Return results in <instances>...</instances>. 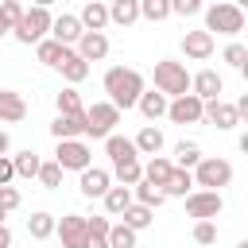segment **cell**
Masks as SVG:
<instances>
[{"mask_svg": "<svg viewBox=\"0 0 248 248\" xmlns=\"http://www.w3.org/2000/svg\"><path fill=\"white\" fill-rule=\"evenodd\" d=\"M167 16H170V0H140V19L159 23V19H167Z\"/></svg>", "mask_w": 248, "mask_h": 248, "instance_id": "obj_36", "label": "cell"}, {"mask_svg": "<svg viewBox=\"0 0 248 248\" xmlns=\"http://www.w3.org/2000/svg\"><path fill=\"white\" fill-rule=\"evenodd\" d=\"M202 108H205V105H202L194 93L167 101V116H170L174 124H202Z\"/></svg>", "mask_w": 248, "mask_h": 248, "instance_id": "obj_11", "label": "cell"}, {"mask_svg": "<svg viewBox=\"0 0 248 248\" xmlns=\"http://www.w3.org/2000/svg\"><path fill=\"white\" fill-rule=\"evenodd\" d=\"M58 70H62V78L70 81V89H74V85H81V81L89 78V62H81L78 54H70V58H66V62L58 66Z\"/></svg>", "mask_w": 248, "mask_h": 248, "instance_id": "obj_33", "label": "cell"}, {"mask_svg": "<svg viewBox=\"0 0 248 248\" xmlns=\"http://www.w3.org/2000/svg\"><path fill=\"white\" fill-rule=\"evenodd\" d=\"M16 170H12V155H0V186H12Z\"/></svg>", "mask_w": 248, "mask_h": 248, "instance_id": "obj_44", "label": "cell"}, {"mask_svg": "<svg viewBox=\"0 0 248 248\" xmlns=\"http://www.w3.org/2000/svg\"><path fill=\"white\" fill-rule=\"evenodd\" d=\"M151 81H155V93H163L167 101L190 93V74H186V66L174 62V58H159L155 70H151Z\"/></svg>", "mask_w": 248, "mask_h": 248, "instance_id": "obj_2", "label": "cell"}, {"mask_svg": "<svg viewBox=\"0 0 248 248\" xmlns=\"http://www.w3.org/2000/svg\"><path fill=\"white\" fill-rule=\"evenodd\" d=\"M27 232H31L35 240H46V236H54V213H46V209L31 213V217H27Z\"/></svg>", "mask_w": 248, "mask_h": 248, "instance_id": "obj_32", "label": "cell"}, {"mask_svg": "<svg viewBox=\"0 0 248 248\" xmlns=\"http://www.w3.org/2000/svg\"><path fill=\"white\" fill-rule=\"evenodd\" d=\"M202 120H209L217 132H229V128H236V124H240V116H236V108H232L229 101H205Z\"/></svg>", "mask_w": 248, "mask_h": 248, "instance_id": "obj_14", "label": "cell"}, {"mask_svg": "<svg viewBox=\"0 0 248 248\" xmlns=\"http://www.w3.org/2000/svg\"><path fill=\"white\" fill-rule=\"evenodd\" d=\"M194 12H202L198 0H170V16H194Z\"/></svg>", "mask_w": 248, "mask_h": 248, "instance_id": "obj_43", "label": "cell"}, {"mask_svg": "<svg viewBox=\"0 0 248 248\" xmlns=\"http://www.w3.org/2000/svg\"><path fill=\"white\" fill-rule=\"evenodd\" d=\"M35 178H39L46 190H58V182H62V167L50 159V163H43V167H39V174H35Z\"/></svg>", "mask_w": 248, "mask_h": 248, "instance_id": "obj_40", "label": "cell"}, {"mask_svg": "<svg viewBox=\"0 0 248 248\" xmlns=\"http://www.w3.org/2000/svg\"><path fill=\"white\" fill-rule=\"evenodd\" d=\"M143 89H147V81H143L140 70H132V66H108L105 70V93H108V105L116 112L136 108V101H140Z\"/></svg>", "mask_w": 248, "mask_h": 248, "instance_id": "obj_1", "label": "cell"}, {"mask_svg": "<svg viewBox=\"0 0 248 248\" xmlns=\"http://www.w3.org/2000/svg\"><path fill=\"white\" fill-rule=\"evenodd\" d=\"M54 163L62 167V170H89L93 167V151H89V143L85 140H62L58 143V151H54Z\"/></svg>", "mask_w": 248, "mask_h": 248, "instance_id": "obj_7", "label": "cell"}, {"mask_svg": "<svg viewBox=\"0 0 248 248\" xmlns=\"http://www.w3.org/2000/svg\"><path fill=\"white\" fill-rule=\"evenodd\" d=\"M132 143H136V155H159V151H163V132H159L155 124H143Z\"/></svg>", "mask_w": 248, "mask_h": 248, "instance_id": "obj_22", "label": "cell"}, {"mask_svg": "<svg viewBox=\"0 0 248 248\" xmlns=\"http://www.w3.org/2000/svg\"><path fill=\"white\" fill-rule=\"evenodd\" d=\"M221 58H225L232 70H244V66H248V46H244V43H229Z\"/></svg>", "mask_w": 248, "mask_h": 248, "instance_id": "obj_39", "label": "cell"}, {"mask_svg": "<svg viewBox=\"0 0 248 248\" xmlns=\"http://www.w3.org/2000/svg\"><path fill=\"white\" fill-rule=\"evenodd\" d=\"M136 19H140V0H112V4H108V23L132 27Z\"/></svg>", "mask_w": 248, "mask_h": 248, "instance_id": "obj_24", "label": "cell"}, {"mask_svg": "<svg viewBox=\"0 0 248 248\" xmlns=\"http://www.w3.org/2000/svg\"><path fill=\"white\" fill-rule=\"evenodd\" d=\"M54 232H58L62 248H85V240H89V229H85L81 213H66L62 221H54Z\"/></svg>", "mask_w": 248, "mask_h": 248, "instance_id": "obj_9", "label": "cell"}, {"mask_svg": "<svg viewBox=\"0 0 248 248\" xmlns=\"http://www.w3.org/2000/svg\"><path fill=\"white\" fill-rule=\"evenodd\" d=\"M8 147H12V140H8V132L0 128V155H8Z\"/></svg>", "mask_w": 248, "mask_h": 248, "instance_id": "obj_46", "label": "cell"}, {"mask_svg": "<svg viewBox=\"0 0 248 248\" xmlns=\"http://www.w3.org/2000/svg\"><path fill=\"white\" fill-rule=\"evenodd\" d=\"M74 54H78L81 62H101V58L108 54V39H105L101 31H85V35L78 39V46H74Z\"/></svg>", "mask_w": 248, "mask_h": 248, "instance_id": "obj_15", "label": "cell"}, {"mask_svg": "<svg viewBox=\"0 0 248 248\" xmlns=\"http://www.w3.org/2000/svg\"><path fill=\"white\" fill-rule=\"evenodd\" d=\"M4 217H8V213H4V209H0V225H4Z\"/></svg>", "mask_w": 248, "mask_h": 248, "instance_id": "obj_48", "label": "cell"}, {"mask_svg": "<svg viewBox=\"0 0 248 248\" xmlns=\"http://www.w3.org/2000/svg\"><path fill=\"white\" fill-rule=\"evenodd\" d=\"M108 174L116 178V186H128V190H132V186L143 182V163H124V167H112Z\"/></svg>", "mask_w": 248, "mask_h": 248, "instance_id": "obj_34", "label": "cell"}, {"mask_svg": "<svg viewBox=\"0 0 248 248\" xmlns=\"http://www.w3.org/2000/svg\"><path fill=\"white\" fill-rule=\"evenodd\" d=\"M221 89H225V81H221V74L217 70H198V74H190V93L205 105V101H221Z\"/></svg>", "mask_w": 248, "mask_h": 248, "instance_id": "obj_10", "label": "cell"}, {"mask_svg": "<svg viewBox=\"0 0 248 248\" xmlns=\"http://www.w3.org/2000/svg\"><path fill=\"white\" fill-rule=\"evenodd\" d=\"M236 248H248V240H240V244H236Z\"/></svg>", "mask_w": 248, "mask_h": 248, "instance_id": "obj_47", "label": "cell"}, {"mask_svg": "<svg viewBox=\"0 0 248 248\" xmlns=\"http://www.w3.org/2000/svg\"><path fill=\"white\" fill-rule=\"evenodd\" d=\"M221 209H225V198L213 194V190H194V194H186V213H190L194 221H213V217H221Z\"/></svg>", "mask_w": 248, "mask_h": 248, "instance_id": "obj_8", "label": "cell"}, {"mask_svg": "<svg viewBox=\"0 0 248 248\" xmlns=\"http://www.w3.org/2000/svg\"><path fill=\"white\" fill-rule=\"evenodd\" d=\"M190 174H194V190H213V194H221V190L232 182V163L221 159V155H202V163H198Z\"/></svg>", "mask_w": 248, "mask_h": 248, "instance_id": "obj_4", "label": "cell"}, {"mask_svg": "<svg viewBox=\"0 0 248 248\" xmlns=\"http://www.w3.org/2000/svg\"><path fill=\"white\" fill-rule=\"evenodd\" d=\"M178 170H194L198 163H202V147L198 143H190V140H182V143H174V159H170Z\"/></svg>", "mask_w": 248, "mask_h": 248, "instance_id": "obj_28", "label": "cell"}, {"mask_svg": "<svg viewBox=\"0 0 248 248\" xmlns=\"http://www.w3.org/2000/svg\"><path fill=\"white\" fill-rule=\"evenodd\" d=\"M19 16H23V4H19V0H4V4H0V27H4V31H12V27L19 23Z\"/></svg>", "mask_w": 248, "mask_h": 248, "instance_id": "obj_37", "label": "cell"}, {"mask_svg": "<svg viewBox=\"0 0 248 248\" xmlns=\"http://www.w3.org/2000/svg\"><path fill=\"white\" fill-rule=\"evenodd\" d=\"M170 170H174V163H170L167 155H151V159L143 163V182H151V186L163 190V182L170 178Z\"/></svg>", "mask_w": 248, "mask_h": 248, "instance_id": "obj_23", "label": "cell"}, {"mask_svg": "<svg viewBox=\"0 0 248 248\" xmlns=\"http://www.w3.org/2000/svg\"><path fill=\"white\" fill-rule=\"evenodd\" d=\"M202 31H209V35H213V31H217V35H240V31H244V8H240V4H229V0L209 4Z\"/></svg>", "mask_w": 248, "mask_h": 248, "instance_id": "obj_5", "label": "cell"}, {"mask_svg": "<svg viewBox=\"0 0 248 248\" xmlns=\"http://www.w3.org/2000/svg\"><path fill=\"white\" fill-rule=\"evenodd\" d=\"M19 202H23V198H19V190H16V186H0V209H4V213L19 209Z\"/></svg>", "mask_w": 248, "mask_h": 248, "instance_id": "obj_42", "label": "cell"}, {"mask_svg": "<svg viewBox=\"0 0 248 248\" xmlns=\"http://www.w3.org/2000/svg\"><path fill=\"white\" fill-rule=\"evenodd\" d=\"M0 35H8V31H4V27H0Z\"/></svg>", "mask_w": 248, "mask_h": 248, "instance_id": "obj_49", "label": "cell"}, {"mask_svg": "<svg viewBox=\"0 0 248 248\" xmlns=\"http://www.w3.org/2000/svg\"><path fill=\"white\" fill-rule=\"evenodd\" d=\"M194 240H198L202 248L217 244V225H213V221H194Z\"/></svg>", "mask_w": 248, "mask_h": 248, "instance_id": "obj_41", "label": "cell"}, {"mask_svg": "<svg viewBox=\"0 0 248 248\" xmlns=\"http://www.w3.org/2000/svg\"><path fill=\"white\" fill-rule=\"evenodd\" d=\"M50 8L46 4H35V8H23V16H19V23L12 27V35H16V43H23V46H39L46 35H50Z\"/></svg>", "mask_w": 248, "mask_h": 248, "instance_id": "obj_3", "label": "cell"}, {"mask_svg": "<svg viewBox=\"0 0 248 248\" xmlns=\"http://www.w3.org/2000/svg\"><path fill=\"white\" fill-rule=\"evenodd\" d=\"M136 108L143 112V120H159V116H167V97L155 93V89H143L140 101H136Z\"/></svg>", "mask_w": 248, "mask_h": 248, "instance_id": "obj_25", "label": "cell"}, {"mask_svg": "<svg viewBox=\"0 0 248 248\" xmlns=\"http://www.w3.org/2000/svg\"><path fill=\"white\" fill-rule=\"evenodd\" d=\"M108 248H136V232L128 225H112L108 229Z\"/></svg>", "mask_w": 248, "mask_h": 248, "instance_id": "obj_38", "label": "cell"}, {"mask_svg": "<svg viewBox=\"0 0 248 248\" xmlns=\"http://www.w3.org/2000/svg\"><path fill=\"white\" fill-rule=\"evenodd\" d=\"M116 124H120V112H116L108 101H97V105L85 108V136H89V140H108Z\"/></svg>", "mask_w": 248, "mask_h": 248, "instance_id": "obj_6", "label": "cell"}, {"mask_svg": "<svg viewBox=\"0 0 248 248\" xmlns=\"http://www.w3.org/2000/svg\"><path fill=\"white\" fill-rule=\"evenodd\" d=\"M81 35H85V31H81L78 16L62 12V16H54V19H50V35H46V39H54V43H62V46H78V39H81Z\"/></svg>", "mask_w": 248, "mask_h": 248, "instance_id": "obj_12", "label": "cell"}, {"mask_svg": "<svg viewBox=\"0 0 248 248\" xmlns=\"http://www.w3.org/2000/svg\"><path fill=\"white\" fill-rule=\"evenodd\" d=\"M70 54H74V46H62V43H54V39H43V43L35 46V58H39L43 66H62Z\"/></svg>", "mask_w": 248, "mask_h": 248, "instance_id": "obj_21", "label": "cell"}, {"mask_svg": "<svg viewBox=\"0 0 248 248\" xmlns=\"http://www.w3.org/2000/svg\"><path fill=\"white\" fill-rule=\"evenodd\" d=\"M39 167H43V159H39L31 147L12 155V170H16V178H35V174H39Z\"/></svg>", "mask_w": 248, "mask_h": 248, "instance_id": "obj_29", "label": "cell"}, {"mask_svg": "<svg viewBox=\"0 0 248 248\" xmlns=\"http://www.w3.org/2000/svg\"><path fill=\"white\" fill-rule=\"evenodd\" d=\"M27 116V101L16 89H0V124H19Z\"/></svg>", "mask_w": 248, "mask_h": 248, "instance_id": "obj_18", "label": "cell"}, {"mask_svg": "<svg viewBox=\"0 0 248 248\" xmlns=\"http://www.w3.org/2000/svg\"><path fill=\"white\" fill-rule=\"evenodd\" d=\"M50 136H54L58 143H62V140H85V112H81V116H54Z\"/></svg>", "mask_w": 248, "mask_h": 248, "instance_id": "obj_20", "label": "cell"}, {"mask_svg": "<svg viewBox=\"0 0 248 248\" xmlns=\"http://www.w3.org/2000/svg\"><path fill=\"white\" fill-rule=\"evenodd\" d=\"M132 202L155 213V209H159L167 198H163V190H159V186H151V182H140V186H132Z\"/></svg>", "mask_w": 248, "mask_h": 248, "instance_id": "obj_30", "label": "cell"}, {"mask_svg": "<svg viewBox=\"0 0 248 248\" xmlns=\"http://www.w3.org/2000/svg\"><path fill=\"white\" fill-rule=\"evenodd\" d=\"M105 155L112 159V167H124V163H140V155H136V143L128 140V136H108L105 140Z\"/></svg>", "mask_w": 248, "mask_h": 248, "instance_id": "obj_16", "label": "cell"}, {"mask_svg": "<svg viewBox=\"0 0 248 248\" xmlns=\"http://www.w3.org/2000/svg\"><path fill=\"white\" fill-rule=\"evenodd\" d=\"M54 105H58V116H81V112H85L78 89H62V93L54 97Z\"/></svg>", "mask_w": 248, "mask_h": 248, "instance_id": "obj_35", "label": "cell"}, {"mask_svg": "<svg viewBox=\"0 0 248 248\" xmlns=\"http://www.w3.org/2000/svg\"><path fill=\"white\" fill-rule=\"evenodd\" d=\"M78 23H81V31H101V35H105V27H108V4L89 0V4L78 12Z\"/></svg>", "mask_w": 248, "mask_h": 248, "instance_id": "obj_19", "label": "cell"}, {"mask_svg": "<svg viewBox=\"0 0 248 248\" xmlns=\"http://www.w3.org/2000/svg\"><path fill=\"white\" fill-rule=\"evenodd\" d=\"M213 50H217V43L209 31H186L182 35V54L190 62H205V58H213Z\"/></svg>", "mask_w": 248, "mask_h": 248, "instance_id": "obj_13", "label": "cell"}, {"mask_svg": "<svg viewBox=\"0 0 248 248\" xmlns=\"http://www.w3.org/2000/svg\"><path fill=\"white\" fill-rule=\"evenodd\" d=\"M108 186H112V174H108V170H101V167L81 170V182H78L81 198H105V190H108Z\"/></svg>", "mask_w": 248, "mask_h": 248, "instance_id": "obj_17", "label": "cell"}, {"mask_svg": "<svg viewBox=\"0 0 248 248\" xmlns=\"http://www.w3.org/2000/svg\"><path fill=\"white\" fill-rule=\"evenodd\" d=\"M120 217H124L120 225H128L132 232H143V229H151V221H155V213H151V209H143V205H136V202H132Z\"/></svg>", "mask_w": 248, "mask_h": 248, "instance_id": "obj_31", "label": "cell"}, {"mask_svg": "<svg viewBox=\"0 0 248 248\" xmlns=\"http://www.w3.org/2000/svg\"><path fill=\"white\" fill-rule=\"evenodd\" d=\"M101 202H105V213H108V217H120V213L132 205V190H128V186H108Z\"/></svg>", "mask_w": 248, "mask_h": 248, "instance_id": "obj_27", "label": "cell"}, {"mask_svg": "<svg viewBox=\"0 0 248 248\" xmlns=\"http://www.w3.org/2000/svg\"><path fill=\"white\" fill-rule=\"evenodd\" d=\"M0 248H12V229L0 225Z\"/></svg>", "mask_w": 248, "mask_h": 248, "instance_id": "obj_45", "label": "cell"}, {"mask_svg": "<svg viewBox=\"0 0 248 248\" xmlns=\"http://www.w3.org/2000/svg\"><path fill=\"white\" fill-rule=\"evenodd\" d=\"M186 194H194V174L190 170H170V178L163 182V198H186Z\"/></svg>", "mask_w": 248, "mask_h": 248, "instance_id": "obj_26", "label": "cell"}]
</instances>
